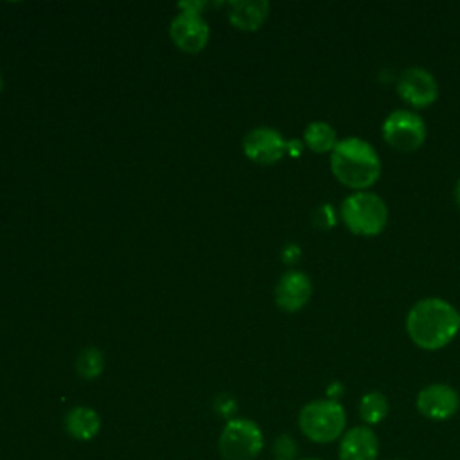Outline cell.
I'll use <instances>...</instances> for the list:
<instances>
[{
	"instance_id": "1",
	"label": "cell",
	"mask_w": 460,
	"mask_h": 460,
	"mask_svg": "<svg viewBox=\"0 0 460 460\" xmlns=\"http://www.w3.org/2000/svg\"><path fill=\"white\" fill-rule=\"evenodd\" d=\"M406 331L417 347L438 350L460 331V314L447 300L428 296L415 302L408 311Z\"/></svg>"
},
{
	"instance_id": "2",
	"label": "cell",
	"mask_w": 460,
	"mask_h": 460,
	"mask_svg": "<svg viewBox=\"0 0 460 460\" xmlns=\"http://www.w3.org/2000/svg\"><path fill=\"white\" fill-rule=\"evenodd\" d=\"M331 171L340 183L354 190H367L381 174L377 151L359 137L338 140L331 153Z\"/></svg>"
},
{
	"instance_id": "3",
	"label": "cell",
	"mask_w": 460,
	"mask_h": 460,
	"mask_svg": "<svg viewBox=\"0 0 460 460\" xmlns=\"http://www.w3.org/2000/svg\"><path fill=\"white\" fill-rule=\"evenodd\" d=\"M347 413L340 401L316 399L302 406L298 428L305 438L316 444H331L345 433Z\"/></svg>"
},
{
	"instance_id": "4",
	"label": "cell",
	"mask_w": 460,
	"mask_h": 460,
	"mask_svg": "<svg viewBox=\"0 0 460 460\" xmlns=\"http://www.w3.org/2000/svg\"><path fill=\"white\" fill-rule=\"evenodd\" d=\"M340 216L352 234L374 237L381 234L388 223V207L376 192L356 190L341 201Z\"/></svg>"
},
{
	"instance_id": "5",
	"label": "cell",
	"mask_w": 460,
	"mask_h": 460,
	"mask_svg": "<svg viewBox=\"0 0 460 460\" xmlns=\"http://www.w3.org/2000/svg\"><path fill=\"white\" fill-rule=\"evenodd\" d=\"M264 446L261 428L250 419H230L217 442L223 460H253Z\"/></svg>"
},
{
	"instance_id": "6",
	"label": "cell",
	"mask_w": 460,
	"mask_h": 460,
	"mask_svg": "<svg viewBox=\"0 0 460 460\" xmlns=\"http://www.w3.org/2000/svg\"><path fill=\"white\" fill-rule=\"evenodd\" d=\"M383 138L397 151H417L426 140V124L411 110H394L381 126Z\"/></svg>"
},
{
	"instance_id": "7",
	"label": "cell",
	"mask_w": 460,
	"mask_h": 460,
	"mask_svg": "<svg viewBox=\"0 0 460 460\" xmlns=\"http://www.w3.org/2000/svg\"><path fill=\"white\" fill-rule=\"evenodd\" d=\"M415 408L429 420H447L460 410V395L451 385L431 383L417 394Z\"/></svg>"
},
{
	"instance_id": "8",
	"label": "cell",
	"mask_w": 460,
	"mask_h": 460,
	"mask_svg": "<svg viewBox=\"0 0 460 460\" xmlns=\"http://www.w3.org/2000/svg\"><path fill=\"white\" fill-rule=\"evenodd\" d=\"M397 93L415 108H426L438 97V84L435 75L422 66H410L402 70L397 81Z\"/></svg>"
},
{
	"instance_id": "9",
	"label": "cell",
	"mask_w": 460,
	"mask_h": 460,
	"mask_svg": "<svg viewBox=\"0 0 460 460\" xmlns=\"http://www.w3.org/2000/svg\"><path fill=\"white\" fill-rule=\"evenodd\" d=\"M243 149L252 162L270 165L284 156L288 151V142L273 128H255L244 137Z\"/></svg>"
},
{
	"instance_id": "10",
	"label": "cell",
	"mask_w": 460,
	"mask_h": 460,
	"mask_svg": "<svg viewBox=\"0 0 460 460\" xmlns=\"http://www.w3.org/2000/svg\"><path fill=\"white\" fill-rule=\"evenodd\" d=\"M171 38L174 45L189 54H196L205 49L208 41V25L199 14L181 13L171 23Z\"/></svg>"
},
{
	"instance_id": "11",
	"label": "cell",
	"mask_w": 460,
	"mask_h": 460,
	"mask_svg": "<svg viewBox=\"0 0 460 460\" xmlns=\"http://www.w3.org/2000/svg\"><path fill=\"white\" fill-rule=\"evenodd\" d=\"M313 284L304 271H286L275 286V302L286 313L300 311L311 298Z\"/></svg>"
},
{
	"instance_id": "12",
	"label": "cell",
	"mask_w": 460,
	"mask_h": 460,
	"mask_svg": "<svg viewBox=\"0 0 460 460\" xmlns=\"http://www.w3.org/2000/svg\"><path fill=\"white\" fill-rule=\"evenodd\" d=\"M379 438L370 426H354L345 429L338 444L340 460H377Z\"/></svg>"
},
{
	"instance_id": "13",
	"label": "cell",
	"mask_w": 460,
	"mask_h": 460,
	"mask_svg": "<svg viewBox=\"0 0 460 460\" xmlns=\"http://www.w3.org/2000/svg\"><path fill=\"white\" fill-rule=\"evenodd\" d=\"M270 4L264 0H237L228 4V20L241 31H257L268 18Z\"/></svg>"
},
{
	"instance_id": "14",
	"label": "cell",
	"mask_w": 460,
	"mask_h": 460,
	"mask_svg": "<svg viewBox=\"0 0 460 460\" xmlns=\"http://www.w3.org/2000/svg\"><path fill=\"white\" fill-rule=\"evenodd\" d=\"M66 433L81 442L92 440L101 429V419L95 410L88 406H75L65 415Z\"/></svg>"
},
{
	"instance_id": "15",
	"label": "cell",
	"mask_w": 460,
	"mask_h": 460,
	"mask_svg": "<svg viewBox=\"0 0 460 460\" xmlns=\"http://www.w3.org/2000/svg\"><path fill=\"white\" fill-rule=\"evenodd\" d=\"M388 410H390V404L386 395L377 390H370L363 394L358 402L359 419L363 420L365 426H370V428L383 422L385 417L388 415Z\"/></svg>"
},
{
	"instance_id": "16",
	"label": "cell",
	"mask_w": 460,
	"mask_h": 460,
	"mask_svg": "<svg viewBox=\"0 0 460 460\" xmlns=\"http://www.w3.org/2000/svg\"><path fill=\"white\" fill-rule=\"evenodd\" d=\"M304 142L314 153H332V149L338 144V137L331 124L323 120H314L307 124L304 131Z\"/></svg>"
},
{
	"instance_id": "17",
	"label": "cell",
	"mask_w": 460,
	"mask_h": 460,
	"mask_svg": "<svg viewBox=\"0 0 460 460\" xmlns=\"http://www.w3.org/2000/svg\"><path fill=\"white\" fill-rule=\"evenodd\" d=\"M104 368V358L99 349L88 347L84 349L75 361V370L83 379H95L101 376Z\"/></svg>"
},
{
	"instance_id": "18",
	"label": "cell",
	"mask_w": 460,
	"mask_h": 460,
	"mask_svg": "<svg viewBox=\"0 0 460 460\" xmlns=\"http://www.w3.org/2000/svg\"><path fill=\"white\" fill-rule=\"evenodd\" d=\"M271 451H273L275 460H295V456L298 453V446L293 440V437L284 433V435H279L275 438Z\"/></svg>"
},
{
	"instance_id": "19",
	"label": "cell",
	"mask_w": 460,
	"mask_h": 460,
	"mask_svg": "<svg viewBox=\"0 0 460 460\" xmlns=\"http://www.w3.org/2000/svg\"><path fill=\"white\" fill-rule=\"evenodd\" d=\"M314 223H316L318 226H322V228H329V226H332V225L336 223V217H334V210H332V207H329V205H322V207L316 210V214H314Z\"/></svg>"
},
{
	"instance_id": "20",
	"label": "cell",
	"mask_w": 460,
	"mask_h": 460,
	"mask_svg": "<svg viewBox=\"0 0 460 460\" xmlns=\"http://www.w3.org/2000/svg\"><path fill=\"white\" fill-rule=\"evenodd\" d=\"M216 408H217L219 413L230 415V413H234V410H235V402H234L232 399H228V397H223V402H217Z\"/></svg>"
},
{
	"instance_id": "21",
	"label": "cell",
	"mask_w": 460,
	"mask_h": 460,
	"mask_svg": "<svg viewBox=\"0 0 460 460\" xmlns=\"http://www.w3.org/2000/svg\"><path fill=\"white\" fill-rule=\"evenodd\" d=\"M455 203H456V207L460 208V180H458L456 185H455Z\"/></svg>"
},
{
	"instance_id": "22",
	"label": "cell",
	"mask_w": 460,
	"mask_h": 460,
	"mask_svg": "<svg viewBox=\"0 0 460 460\" xmlns=\"http://www.w3.org/2000/svg\"><path fill=\"white\" fill-rule=\"evenodd\" d=\"M300 460H322V458H300Z\"/></svg>"
},
{
	"instance_id": "23",
	"label": "cell",
	"mask_w": 460,
	"mask_h": 460,
	"mask_svg": "<svg viewBox=\"0 0 460 460\" xmlns=\"http://www.w3.org/2000/svg\"><path fill=\"white\" fill-rule=\"evenodd\" d=\"M0 90H2V77H0Z\"/></svg>"
}]
</instances>
